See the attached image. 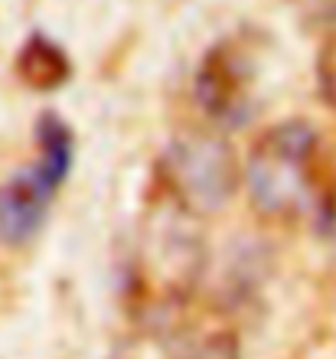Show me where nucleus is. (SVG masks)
<instances>
[{"label": "nucleus", "instance_id": "obj_7", "mask_svg": "<svg viewBox=\"0 0 336 359\" xmlns=\"http://www.w3.org/2000/svg\"><path fill=\"white\" fill-rule=\"evenodd\" d=\"M317 216H320V222H323V229H327V236L336 238V183L330 189H323V199H320V206H317Z\"/></svg>", "mask_w": 336, "mask_h": 359}, {"label": "nucleus", "instance_id": "obj_2", "mask_svg": "<svg viewBox=\"0 0 336 359\" xmlns=\"http://www.w3.org/2000/svg\"><path fill=\"white\" fill-rule=\"evenodd\" d=\"M75 163V131L56 111H43L36 121V161L23 163L0 183V242L20 248L43 232L49 209L69 180Z\"/></svg>", "mask_w": 336, "mask_h": 359}, {"label": "nucleus", "instance_id": "obj_1", "mask_svg": "<svg viewBox=\"0 0 336 359\" xmlns=\"http://www.w3.org/2000/svg\"><path fill=\"white\" fill-rule=\"evenodd\" d=\"M248 206L268 222H290L317 212L320 189V134L307 121H281L258 137L242 163Z\"/></svg>", "mask_w": 336, "mask_h": 359}, {"label": "nucleus", "instance_id": "obj_4", "mask_svg": "<svg viewBox=\"0 0 336 359\" xmlns=\"http://www.w3.org/2000/svg\"><path fill=\"white\" fill-rule=\"evenodd\" d=\"M264 39L252 29L225 33L199 59L193 95L215 128H238L255 111V86L262 76Z\"/></svg>", "mask_w": 336, "mask_h": 359}, {"label": "nucleus", "instance_id": "obj_6", "mask_svg": "<svg viewBox=\"0 0 336 359\" xmlns=\"http://www.w3.org/2000/svg\"><path fill=\"white\" fill-rule=\"evenodd\" d=\"M314 76H317V92H320V98H323V104L336 111V33H330V36L323 39V46H320V53H317Z\"/></svg>", "mask_w": 336, "mask_h": 359}, {"label": "nucleus", "instance_id": "obj_5", "mask_svg": "<svg viewBox=\"0 0 336 359\" xmlns=\"http://www.w3.org/2000/svg\"><path fill=\"white\" fill-rule=\"evenodd\" d=\"M13 72L33 92H59L72 79V59L46 33H29L13 56Z\"/></svg>", "mask_w": 336, "mask_h": 359}, {"label": "nucleus", "instance_id": "obj_3", "mask_svg": "<svg viewBox=\"0 0 336 359\" xmlns=\"http://www.w3.org/2000/svg\"><path fill=\"white\" fill-rule=\"evenodd\" d=\"M238 154L219 131L187 128L173 134L167 151L160 154L157 180L160 193L177 199L180 206L206 219L222 212L242 187Z\"/></svg>", "mask_w": 336, "mask_h": 359}]
</instances>
